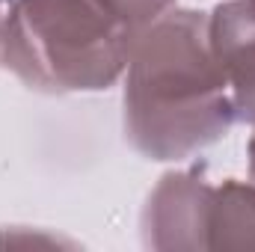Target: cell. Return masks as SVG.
<instances>
[{"mask_svg": "<svg viewBox=\"0 0 255 252\" xmlns=\"http://www.w3.org/2000/svg\"><path fill=\"white\" fill-rule=\"evenodd\" d=\"M122 80L125 142L145 160H190L238 122L208 45V12L172 6L136 30Z\"/></svg>", "mask_w": 255, "mask_h": 252, "instance_id": "obj_1", "label": "cell"}, {"mask_svg": "<svg viewBox=\"0 0 255 252\" xmlns=\"http://www.w3.org/2000/svg\"><path fill=\"white\" fill-rule=\"evenodd\" d=\"M133 36L101 0H12L0 63L45 95L101 92L125 74Z\"/></svg>", "mask_w": 255, "mask_h": 252, "instance_id": "obj_2", "label": "cell"}, {"mask_svg": "<svg viewBox=\"0 0 255 252\" xmlns=\"http://www.w3.org/2000/svg\"><path fill=\"white\" fill-rule=\"evenodd\" d=\"M214 181L205 166L166 172L145 199L139 232L148 250H208Z\"/></svg>", "mask_w": 255, "mask_h": 252, "instance_id": "obj_3", "label": "cell"}, {"mask_svg": "<svg viewBox=\"0 0 255 252\" xmlns=\"http://www.w3.org/2000/svg\"><path fill=\"white\" fill-rule=\"evenodd\" d=\"M208 45L220 65L232 104L255 95V0H223L208 12Z\"/></svg>", "mask_w": 255, "mask_h": 252, "instance_id": "obj_4", "label": "cell"}, {"mask_svg": "<svg viewBox=\"0 0 255 252\" xmlns=\"http://www.w3.org/2000/svg\"><path fill=\"white\" fill-rule=\"evenodd\" d=\"M208 250H255V181L226 178L214 184Z\"/></svg>", "mask_w": 255, "mask_h": 252, "instance_id": "obj_5", "label": "cell"}, {"mask_svg": "<svg viewBox=\"0 0 255 252\" xmlns=\"http://www.w3.org/2000/svg\"><path fill=\"white\" fill-rule=\"evenodd\" d=\"M104 6H110L128 27L136 33L142 27H148L151 21H157L163 12H169L178 0H101Z\"/></svg>", "mask_w": 255, "mask_h": 252, "instance_id": "obj_6", "label": "cell"}, {"mask_svg": "<svg viewBox=\"0 0 255 252\" xmlns=\"http://www.w3.org/2000/svg\"><path fill=\"white\" fill-rule=\"evenodd\" d=\"M235 116H238V122H244V125H250L255 130V95L250 101H244V104L235 107Z\"/></svg>", "mask_w": 255, "mask_h": 252, "instance_id": "obj_7", "label": "cell"}, {"mask_svg": "<svg viewBox=\"0 0 255 252\" xmlns=\"http://www.w3.org/2000/svg\"><path fill=\"white\" fill-rule=\"evenodd\" d=\"M247 160H250V178L255 181V133L250 136V145H247Z\"/></svg>", "mask_w": 255, "mask_h": 252, "instance_id": "obj_8", "label": "cell"}, {"mask_svg": "<svg viewBox=\"0 0 255 252\" xmlns=\"http://www.w3.org/2000/svg\"><path fill=\"white\" fill-rule=\"evenodd\" d=\"M3 18H6V6H3V0H0V39H3Z\"/></svg>", "mask_w": 255, "mask_h": 252, "instance_id": "obj_9", "label": "cell"}]
</instances>
